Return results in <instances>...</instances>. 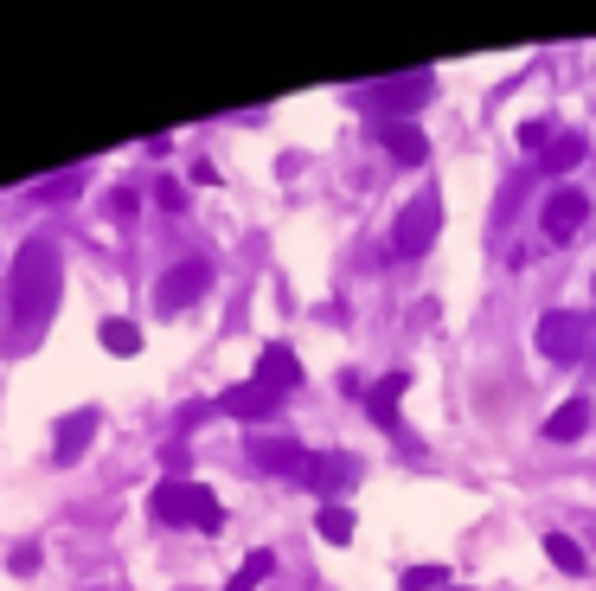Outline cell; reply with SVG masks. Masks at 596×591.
<instances>
[{
  "mask_svg": "<svg viewBox=\"0 0 596 591\" xmlns=\"http://www.w3.org/2000/svg\"><path fill=\"white\" fill-rule=\"evenodd\" d=\"M7 302H13V315H20L26 328H39V322L59 309V244H52V238H39V231H33V238L13 251Z\"/></svg>",
  "mask_w": 596,
  "mask_h": 591,
  "instance_id": "obj_1",
  "label": "cell"
},
{
  "mask_svg": "<svg viewBox=\"0 0 596 591\" xmlns=\"http://www.w3.org/2000/svg\"><path fill=\"white\" fill-rule=\"evenodd\" d=\"M148 515L161 520V527H199V533H218V495L205 489V482H187V476H167V482H154V495H148Z\"/></svg>",
  "mask_w": 596,
  "mask_h": 591,
  "instance_id": "obj_2",
  "label": "cell"
},
{
  "mask_svg": "<svg viewBox=\"0 0 596 591\" xmlns=\"http://www.w3.org/2000/svg\"><path fill=\"white\" fill-rule=\"evenodd\" d=\"M532 341H538V354H545V361L571 367V361H584V354H591V315H571V309H551V315H538Z\"/></svg>",
  "mask_w": 596,
  "mask_h": 591,
  "instance_id": "obj_3",
  "label": "cell"
},
{
  "mask_svg": "<svg viewBox=\"0 0 596 591\" xmlns=\"http://www.w3.org/2000/svg\"><path fill=\"white\" fill-rule=\"evenodd\" d=\"M436 231H443V200H436V193H417L392 225V251L397 257H423V251L436 244Z\"/></svg>",
  "mask_w": 596,
  "mask_h": 591,
  "instance_id": "obj_4",
  "label": "cell"
},
{
  "mask_svg": "<svg viewBox=\"0 0 596 591\" xmlns=\"http://www.w3.org/2000/svg\"><path fill=\"white\" fill-rule=\"evenodd\" d=\"M205 290H212V264H205V257H187V264H174V271L154 284V309H161V315H180V309H193Z\"/></svg>",
  "mask_w": 596,
  "mask_h": 591,
  "instance_id": "obj_5",
  "label": "cell"
},
{
  "mask_svg": "<svg viewBox=\"0 0 596 591\" xmlns=\"http://www.w3.org/2000/svg\"><path fill=\"white\" fill-rule=\"evenodd\" d=\"M538 219H545V238H551V244H571V238L584 231V219H591V193L558 187V193L545 200V213H538Z\"/></svg>",
  "mask_w": 596,
  "mask_h": 591,
  "instance_id": "obj_6",
  "label": "cell"
},
{
  "mask_svg": "<svg viewBox=\"0 0 596 591\" xmlns=\"http://www.w3.org/2000/svg\"><path fill=\"white\" fill-rule=\"evenodd\" d=\"M308 456H315V450H302L295 438H251V463H257L264 476L302 482V476H308Z\"/></svg>",
  "mask_w": 596,
  "mask_h": 591,
  "instance_id": "obj_7",
  "label": "cell"
},
{
  "mask_svg": "<svg viewBox=\"0 0 596 591\" xmlns=\"http://www.w3.org/2000/svg\"><path fill=\"white\" fill-rule=\"evenodd\" d=\"M372 136H379V142H385V154H392V161H404V167H423V161H430L423 129H417V123H404V116H379V123H372Z\"/></svg>",
  "mask_w": 596,
  "mask_h": 591,
  "instance_id": "obj_8",
  "label": "cell"
},
{
  "mask_svg": "<svg viewBox=\"0 0 596 591\" xmlns=\"http://www.w3.org/2000/svg\"><path fill=\"white\" fill-rule=\"evenodd\" d=\"M257 386H269V392H295V386H302V361H295V348L269 341L264 361H257Z\"/></svg>",
  "mask_w": 596,
  "mask_h": 591,
  "instance_id": "obj_9",
  "label": "cell"
},
{
  "mask_svg": "<svg viewBox=\"0 0 596 591\" xmlns=\"http://www.w3.org/2000/svg\"><path fill=\"white\" fill-rule=\"evenodd\" d=\"M90 438H97V412H71L65 425H59V438H52V463L71 469V463L90 450Z\"/></svg>",
  "mask_w": 596,
  "mask_h": 591,
  "instance_id": "obj_10",
  "label": "cell"
},
{
  "mask_svg": "<svg viewBox=\"0 0 596 591\" xmlns=\"http://www.w3.org/2000/svg\"><path fill=\"white\" fill-rule=\"evenodd\" d=\"M276 405H282V392H269L257 379H244V386H231V392L218 399V412H231V418H269Z\"/></svg>",
  "mask_w": 596,
  "mask_h": 591,
  "instance_id": "obj_11",
  "label": "cell"
},
{
  "mask_svg": "<svg viewBox=\"0 0 596 591\" xmlns=\"http://www.w3.org/2000/svg\"><path fill=\"white\" fill-rule=\"evenodd\" d=\"M584 431H591V399H565V405L545 418V438L551 443H578Z\"/></svg>",
  "mask_w": 596,
  "mask_h": 591,
  "instance_id": "obj_12",
  "label": "cell"
},
{
  "mask_svg": "<svg viewBox=\"0 0 596 591\" xmlns=\"http://www.w3.org/2000/svg\"><path fill=\"white\" fill-rule=\"evenodd\" d=\"M584 154H591V142L578 129H558V142L538 154V174H571V167H584Z\"/></svg>",
  "mask_w": 596,
  "mask_h": 591,
  "instance_id": "obj_13",
  "label": "cell"
},
{
  "mask_svg": "<svg viewBox=\"0 0 596 591\" xmlns=\"http://www.w3.org/2000/svg\"><path fill=\"white\" fill-rule=\"evenodd\" d=\"M315 495H328L333 502V489H346L353 482V456H308V476H302Z\"/></svg>",
  "mask_w": 596,
  "mask_h": 591,
  "instance_id": "obj_14",
  "label": "cell"
},
{
  "mask_svg": "<svg viewBox=\"0 0 596 591\" xmlns=\"http://www.w3.org/2000/svg\"><path fill=\"white\" fill-rule=\"evenodd\" d=\"M430 90H436V77H430V72L392 77V84H385V116H392V110H410V103H423Z\"/></svg>",
  "mask_w": 596,
  "mask_h": 591,
  "instance_id": "obj_15",
  "label": "cell"
},
{
  "mask_svg": "<svg viewBox=\"0 0 596 591\" xmlns=\"http://www.w3.org/2000/svg\"><path fill=\"white\" fill-rule=\"evenodd\" d=\"M404 386H410V373H385V386H372V392H366L372 418H379V425H392V431H397V399H404Z\"/></svg>",
  "mask_w": 596,
  "mask_h": 591,
  "instance_id": "obj_16",
  "label": "cell"
},
{
  "mask_svg": "<svg viewBox=\"0 0 596 591\" xmlns=\"http://www.w3.org/2000/svg\"><path fill=\"white\" fill-rule=\"evenodd\" d=\"M103 348H110L116 361H129V354H141V328H135L129 315H110V322H103Z\"/></svg>",
  "mask_w": 596,
  "mask_h": 591,
  "instance_id": "obj_17",
  "label": "cell"
},
{
  "mask_svg": "<svg viewBox=\"0 0 596 591\" xmlns=\"http://www.w3.org/2000/svg\"><path fill=\"white\" fill-rule=\"evenodd\" d=\"M545 559H551L558 573H571V579H578V573L591 566V559H584V546H578L571 533H545Z\"/></svg>",
  "mask_w": 596,
  "mask_h": 591,
  "instance_id": "obj_18",
  "label": "cell"
},
{
  "mask_svg": "<svg viewBox=\"0 0 596 591\" xmlns=\"http://www.w3.org/2000/svg\"><path fill=\"white\" fill-rule=\"evenodd\" d=\"M269 573H276V553H269V546H257V553H251V559L238 566V579H231L225 591H257V586L269 579Z\"/></svg>",
  "mask_w": 596,
  "mask_h": 591,
  "instance_id": "obj_19",
  "label": "cell"
},
{
  "mask_svg": "<svg viewBox=\"0 0 596 591\" xmlns=\"http://www.w3.org/2000/svg\"><path fill=\"white\" fill-rule=\"evenodd\" d=\"M315 527H321V540H328V546H346V540H353V515H346V508H340V502H328V508H321V520H315Z\"/></svg>",
  "mask_w": 596,
  "mask_h": 591,
  "instance_id": "obj_20",
  "label": "cell"
},
{
  "mask_svg": "<svg viewBox=\"0 0 596 591\" xmlns=\"http://www.w3.org/2000/svg\"><path fill=\"white\" fill-rule=\"evenodd\" d=\"M397 586L404 591H449V566H410Z\"/></svg>",
  "mask_w": 596,
  "mask_h": 591,
  "instance_id": "obj_21",
  "label": "cell"
},
{
  "mask_svg": "<svg viewBox=\"0 0 596 591\" xmlns=\"http://www.w3.org/2000/svg\"><path fill=\"white\" fill-rule=\"evenodd\" d=\"M551 142H558V129H551L545 116H538V123H520V148H532V154H545Z\"/></svg>",
  "mask_w": 596,
  "mask_h": 591,
  "instance_id": "obj_22",
  "label": "cell"
},
{
  "mask_svg": "<svg viewBox=\"0 0 596 591\" xmlns=\"http://www.w3.org/2000/svg\"><path fill=\"white\" fill-rule=\"evenodd\" d=\"M77 187H84V167H71V174H59V180H46L39 193H46V200H71Z\"/></svg>",
  "mask_w": 596,
  "mask_h": 591,
  "instance_id": "obj_23",
  "label": "cell"
},
{
  "mask_svg": "<svg viewBox=\"0 0 596 591\" xmlns=\"http://www.w3.org/2000/svg\"><path fill=\"white\" fill-rule=\"evenodd\" d=\"M13 573H20V579L39 573V540H20V546H13Z\"/></svg>",
  "mask_w": 596,
  "mask_h": 591,
  "instance_id": "obj_24",
  "label": "cell"
},
{
  "mask_svg": "<svg viewBox=\"0 0 596 591\" xmlns=\"http://www.w3.org/2000/svg\"><path fill=\"white\" fill-rule=\"evenodd\" d=\"M110 213H116V219H135V213H141V200H135V187H116V193H110Z\"/></svg>",
  "mask_w": 596,
  "mask_h": 591,
  "instance_id": "obj_25",
  "label": "cell"
}]
</instances>
